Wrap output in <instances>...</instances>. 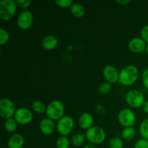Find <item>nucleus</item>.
I'll return each mask as SVG.
<instances>
[{
  "instance_id": "nucleus-2",
  "label": "nucleus",
  "mask_w": 148,
  "mask_h": 148,
  "mask_svg": "<svg viewBox=\"0 0 148 148\" xmlns=\"http://www.w3.org/2000/svg\"><path fill=\"white\" fill-rule=\"evenodd\" d=\"M17 4L14 0H4L0 2V17L4 21L11 20L17 12Z\"/></svg>"
},
{
  "instance_id": "nucleus-19",
  "label": "nucleus",
  "mask_w": 148,
  "mask_h": 148,
  "mask_svg": "<svg viewBox=\"0 0 148 148\" xmlns=\"http://www.w3.org/2000/svg\"><path fill=\"white\" fill-rule=\"evenodd\" d=\"M17 128V122L14 118H10L5 120L4 129L8 132H14Z\"/></svg>"
},
{
  "instance_id": "nucleus-13",
  "label": "nucleus",
  "mask_w": 148,
  "mask_h": 148,
  "mask_svg": "<svg viewBox=\"0 0 148 148\" xmlns=\"http://www.w3.org/2000/svg\"><path fill=\"white\" fill-rule=\"evenodd\" d=\"M39 128L40 132L45 135H51L53 133L55 129L54 123L53 120L50 119L49 118L43 119L40 121L39 124Z\"/></svg>"
},
{
  "instance_id": "nucleus-30",
  "label": "nucleus",
  "mask_w": 148,
  "mask_h": 148,
  "mask_svg": "<svg viewBox=\"0 0 148 148\" xmlns=\"http://www.w3.org/2000/svg\"><path fill=\"white\" fill-rule=\"evenodd\" d=\"M141 38L145 43H148V25L143 27L141 30Z\"/></svg>"
},
{
  "instance_id": "nucleus-24",
  "label": "nucleus",
  "mask_w": 148,
  "mask_h": 148,
  "mask_svg": "<svg viewBox=\"0 0 148 148\" xmlns=\"http://www.w3.org/2000/svg\"><path fill=\"white\" fill-rule=\"evenodd\" d=\"M56 147L57 148H69V140L65 136H62L56 141Z\"/></svg>"
},
{
  "instance_id": "nucleus-6",
  "label": "nucleus",
  "mask_w": 148,
  "mask_h": 148,
  "mask_svg": "<svg viewBox=\"0 0 148 148\" xmlns=\"http://www.w3.org/2000/svg\"><path fill=\"white\" fill-rule=\"evenodd\" d=\"M127 103L132 108L141 107L145 102V97L143 92L137 90H132L127 93L125 97Z\"/></svg>"
},
{
  "instance_id": "nucleus-11",
  "label": "nucleus",
  "mask_w": 148,
  "mask_h": 148,
  "mask_svg": "<svg viewBox=\"0 0 148 148\" xmlns=\"http://www.w3.org/2000/svg\"><path fill=\"white\" fill-rule=\"evenodd\" d=\"M103 75L107 82L114 84L118 82L119 79V73L114 66L108 65L103 70Z\"/></svg>"
},
{
  "instance_id": "nucleus-31",
  "label": "nucleus",
  "mask_w": 148,
  "mask_h": 148,
  "mask_svg": "<svg viewBox=\"0 0 148 148\" xmlns=\"http://www.w3.org/2000/svg\"><path fill=\"white\" fill-rule=\"evenodd\" d=\"M142 80L144 86L148 89V68L145 69L142 75Z\"/></svg>"
},
{
  "instance_id": "nucleus-15",
  "label": "nucleus",
  "mask_w": 148,
  "mask_h": 148,
  "mask_svg": "<svg viewBox=\"0 0 148 148\" xmlns=\"http://www.w3.org/2000/svg\"><path fill=\"white\" fill-rule=\"evenodd\" d=\"M24 145V138L20 134H12L9 138L7 145L9 148H22Z\"/></svg>"
},
{
  "instance_id": "nucleus-18",
  "label": "nucleus",
  "mask_w": 148,
  "mask_h": 148,
  "mask_svg": "<svg viewBox=\"0 0 148 148\" xmlns=\"http://www.w3.org/2000/svg\"><path fill=\"white\" fill-rule=\"evenodd\" d=\"M135 134L136 131L134 127H127L123 130L122 132H121V137L124 140L130 141L135 137Z\"/></svg>"
},
{
  "instance_id": "nucleus-35",
  "label": "nucleus",
  "mask_w": 148,
  "mask_h": 148,
  "mask_svg": "<svg viewBox=\"0 0 148 148\" xmlns=\"http://www.w3.org/2000/svg\"><path fill=\"white\" fill-rule=\"evenodd\" d=\"M146 52H147L148 54V44L147 45V46H146Z\"/></svg>"
},
{
  "instance_id": "nucleus-9",
  "label": "nucleus",
  "mask_w": 148,
  "mask_h": 148,
  "mask_svg": "<svg viewBox=\"0 0 148 148\" xmlns=\"http://www.w3.org/2000/svg\"><path fill=\"white\" fill-rule=\"evenodd\" d=\"M14 119L17 124L21 125H26L30 124L33 119V114L29 109L26 108H20L16 110Z\"/></svg>"
},
{
  "instance_id": "nucleus-29",
  "label": "nucleus",
  "mask_w": 148,
  "mask_h": 148,
  "mask_svg": "<svg viewBox=\"0 0 148 148\" xmlns=\"http://www.w3.org/2000/svg\"><path fill=\"white\" fill-rule=\"evenodd\" d=\"M134 148H148V140H145L143 138L139 140L136 143Z\"/></svg>"
},
{
  "instance_id": "nucleus-3",
  "label": "nucleus",
  "mask_w": 148,
  "mask_h": 148,
  "mask_svg": "<svg viewBox=\"0 0 148 148\" xmlns=\"http://www.w3.org/2000/svg\"><path fill=\"white\" fill-rule=\"evenodd\" d=\"M46 116L51 120H58L64 116V106L60 101H53L47 106L46 110Z\"/></svg>"
},
{
  "instance_id": "nucleus-28",
  "label": "nucleus",
  "mask_w": 148,
  "mask_h": 148,
  "mask_svg": "<svg viewBox=\"0 0 148 148\" xmlns=\"http://www.w3.org/2000/svg\"><path fill=\"white\" fill-rule=\"evenodd\" d=\"M16 3L17 4V7L22 9H26L30 5V0H17Z\"/></svg>"
},
{
  "instance_id": "nucleus-1",
  "label": "nucleus",
  "mask_w": 148,
  "mask_h": 148,
  "mask_svg": "<svg viewBox=\"0 0 148 148\" xmlns=\"http://www.w3.org/2000/svg\"><path fill=\"white\" fill-rule=\"evenodd\" d=\"M138 77L139 70L137 66L128 65L120 72L119 82L124 86H130L137 80Z\"/></svg>"
},
{
  "instance_id": "nucleus-4",
  "label": "nucleus",
  "mask_w": 148,
  "mask_h": 148,
  "mask_svg": "<svg viewBox=\"0 0 148 148\" xmlns=\"http://www.w3.org/2000/svg\"><path fill=\"white\" fill-rule=\"evenodd\" d=\"M85 137L87 140L94 144H101L106 137V134L103 129L100 127H92L90 129L87 130Z\"/></svg>"
},
{
  "instance_id": "nucleus-7",
  "label": "nucleus",
  "mask_w": 148,
  "mask_h": 148,
  "mask_svg": "<svg viewBox=\"0 0 148 148\" xmlns=\"http://www.w3.org/2000/svg\"><path fill=\"white\" fill-rule=\"evenodd\" d=\"M75 126V121L72 117L69 116H65L58 121L56 124V130L62 136H65L69 134L72 132Z\"/></svg>"
},
{
  "instance_id": "nucleus-10",
  "label": "nucleus",
  "mask_w": 148,
  "mask_h": 148,
  "mask_svg": "<svg viewBox=\"0 0 148 148\" xmlns=\"http://www.w3.org/2000/svg\"><path fill=\"white\" fill-rule=\"evenodd\" d=\"M33 23V15L30 11L25 10L19 14L17 17V25L21 30H28Z\"/></svg>"
},
{
  "instance_id": "nucleus-27",
  "label": "nucleus",
  "mask_w": 148,
  "mask_h": 148,
  "mask_svg": "<svg viewBox=\"0 0 148 148\" xmlns=\"http://www.w3.org/2000/svg\"><path fill=\"white\" fill-rule=\"evenodd\" d=\"M55 2L61 8H69L74 4L72 0H56Z\"/></svg>"
},
{
  "instance_id": "nucleus-21",
  "label": "nucleus",
  "mask_w": 148,
  "mask_h": 148,
  "mask_svg": "<svg viewBox=\"0 0 148 148\" xmlns=\"http://www.w3.org/2000/svg\"><path fill=\"white\" fill-rule=\"evenodd\" d=\"M140 132L143 139L148 140V119L142 121L140 127Z\"/></svg>"
},
{
  "instance_id": "nucleus-16",
  "label": "nucleus",
  "mask_w": 148,
  "mask_h": 148,
  "mask_svg": "<svg viewBox=\"0 0 148 148\" xmlns=\"http://www.w3.org/2000/svg\"><path fill=\"white\" fill-rule=\"evenodd\" d=\"M58 43L59 41L56 37L53 36H47L43 38L41 45L45 50L51 51L54 49L57 46Z\"/></svg>"
},
{
  "instance_id": "nucleus-17",
  "label": "nucleus",
  "mask_w": 148,
  "mask_h": 148,
  "mask_svg": "<svg viewBox=\"0 0 148 148\" xmlns=\"http://www.w3.org/2000/svg\"><path fill=\"white\" fill-rule=\"evenodd\" d=\"M70 11L72 15L75 16V17H77V18L82 17L85 15V10L83 6L80 4H78V3L72 4V7H70Z\"/></svg>"
},
{
  "instance_id": "nucleus-26",
  "label": "nucleus",
  "mask_w": 148,
  "mask_h": 148,
  "mask_svg": "<svg viewBox=\"0 0 148 148\" xmlns=\"http://www.w3.org/2000/svg\"><path fill=\"white\" fill-rule=\"evenodd\" d=\"M111 84L108 83V82H104V83L101 84L100 85L99 88H98V90L99 92L102 95H106V94H108L110 92L111 89Z\"/></svg>"
},
{
  "instance_id": "nucleus-25",
  "label": "nucleus",
  "mask_w": 148,
  "mask_h": 148,
  "mask_svg": "<svg viewBox=\"0 0 148 148\" xmlns=\"http://www.w3.org/2000/svg\"><path fill=\"white\" fill-rule=\"evenodd\" d=\"M10 39V35L8 32L4 28H0V45L6 44Z\"/></svg>"
},
{
  "instance_id": "nucleus-20",
  "label": "nucleus",
  "mask_w": 148,
  "mask_h": 148,
  "mask_svg": "<svg viewBox=\"0 0 148 148\" xmlns=\"http://www.w3.org/2000/svg\"><path fill=\"white\" fill-rule=\"evenodd\" d=\"M85 139L86 137L82 134H76L72 137V143L74 146L79 147L84 144Z\"/></svg>"
},
{
  "instance_id": "nucleus-8",
  "label": "nucleus",
  "mask_w": 148,
  "mask_h": 148,
  "mask_svg": "<svg viewBox=\"0 0 148 148\" xmlns=\"http://www.w3.org/2000/svg\"><path fill=\"white\" fill-rule=\"evenodd\" d=\"M15 106L11 100L1 98L0 101V115L5 120L12 118L15 114Z\"/></svg>"
},
{
  "instance_id": "nucleus-14",
  "label": "nucleus",
  "mask_w": 148,
  "mask_h": 148,
  "mask_svg": "<svg viewBox=\"0 0 148 148\" xmlns=\"http://www.w3.org/2000/svg\"><path fill=\"white\" fill-rule=\"evenodd\" d=\"M78 123H79V127L82 130H88L92 127V124H93L92 116L88 113H84L79 116Z\"/></svg>"
},
{
  "instance_id": "nucleus-5",
  "label": "nucleus",
  "mask_w": 148,
  "mask_h": 148,
  "mask_svg": "<svg viewBox=\"0 0 148 148\" xmlns=\"http://www.w3.org/2000/svg\"><path fill=\"white\" fill-rule=\"evenodd\" d=\"M118 120L119 124L125 128L132 127L136 121L135 114L130 108H124L119 113Z\"/></svg>"
},
{
  "instance_id": "nucleus-22",
  "label": "nucleus",
  "mask_w": 148,
  "mask_h": 148,
  "mask_svg": "<svg viewBox=\"0 0 148 148\" xmlns=\"http://www.w3.org/2000/svg\"><path fill=\"white\" fill-rule=\"evenodd\" d=\"M32 108L35 112L38 113V114H42V113L45 112L46 110L45 104L40 101H36L33 102V105H32Z\"/></svg>"
},
{
  "instance_id": "nucleus-34",
  "label": "nucleus",
  "mask_w": 148,
  "mask_h": 148,
  "mask_svg": "<svg viewBox=\"0 0 148 148\" xmlns=\"http://www.w3.org/2000/svg\"><path fill=\"white\" fill-rule=\"evenodd\" d=\"M84 148H97V147L92 144H89V145H86L84 147Z\"/></svg>"
},
{
  "instance_id": "nucleus-32",
  "label": "nucleus",
  "mask_w": 148,
  "mask_h": 148,
  "mask_svg": "<svg viewBox=\"0 0 148 148\" xmlns=\"http://www.w3.org/2000/svg\"><path fill=\"white\" fill-rule=\"evenodd\" d=\"M142 108L144 112H145L146 114H148V101H145L144 103L142 106Z\"/></svg>"
},
{
  "instance_id": "nucleus-33",
  "label": "nucleus",
  "mask_w": 148,
  "mask_h": 148,
  "mask_svg": "<svg viewBox=\"0 0 148 148\" xmlns=\"http://www.w3.org/2000/svg\"><path fill=\"white\" fill-rule=\"evenodd\" d=\"M116 2L118 3V4H121V5H124V4H129V3L131 2V1L130 0H124V1H122V0H117V1H116Z\"/></svg>"
},
{
  "instance_id": "nucleus-23",
  "label": "nucleus",
  "mask_w": 148,
  "mask_h": 148,
  "mask_svg": "<svg viewBox=\"0 0 148 148\" xmlns=\"http://www.w3.org/2000/svg\"><path fill=\"white\" fill-rule=\"evenodd\" d=\"M109 147L111 148H123L124 142L119 137H113L109 140Z\"/></svg>"
},
{
  "instance_id": "nucleus-12",
  "label": "nucleus",
  "mask_w": 148,
  "mask_h": 148,
  "mask_svg": "<svg viewBox=\"0 0 148 148\" xmlns=\"http://www.w3.org/2000/svg\"><path fill=\"white\" fill-rule=\"evenodd\" d=\"M146 43L140 38H132L129 43V49L134 53H140L146 50Z\"/></svg>"
}]
</instances>
